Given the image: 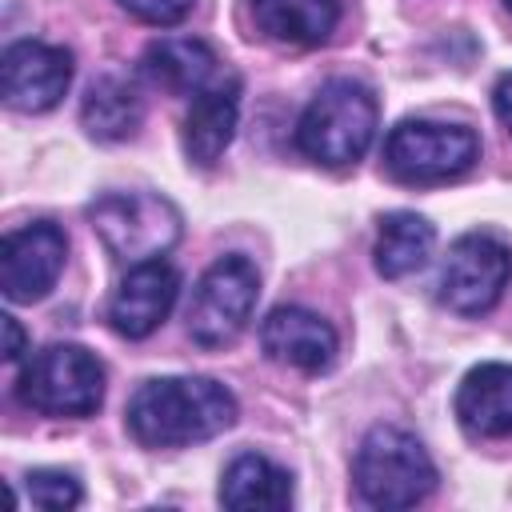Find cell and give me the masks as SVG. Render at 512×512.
<instances>
[{"mask_svg":"<svg viewBox=\"0 0 512 512\" xmlns=\"http://www.w3.org/2000/svg\"><path fill=\"white\" fill-rule=\"evenodd\" d=\"M64 256H68V236L48 220H36V224L8 232L0 240V288H4V296L12 304L44 300L64 272Z\"/></svg>","mask_w":512,"mask_h":512,"instance_id":"30bf717a","label":"cell"},{"mask_svg":"<svg viewBox=\"0 0 512 512\" xmlns=\"http://www.w3.org/2000/svg\"><path fill=\"white\" fill-rule=\"evenodd\" d=\"M504 4H508V12H512V0H504Z\"/></svg>","mask_w":512,"mask_h":512,"instance_id":"cb8c5ba5","label":"cell"},{"mask_svg":"<svg viewBox=\"0 0 512 512\" xmlns=\"http://www.w3.org/2000/svg\"><path fill=\"white\" fill-rule=\"evenodd\" d=\"M376 136V96L360 80H328L296 124V148L324 164L348 168L356 164Z\"/></svg>","mask_w":512,"mask_h":512,"instance_id":"7a4b0ae2","label":"cell"},{"mask_svg":"<svg viewBox=\"0 0 512 512\" xmlns=\"http://www.w3.org/2000/svg\"><path fill=\"white\" fill-rule=\"evenodd\" d=\"M88 224L124 264L160 260L184 232L180 208L160 192H104L88 204Z\"/></svg>","mask_w":512,"mask_h":512,"instance_id":"277c9868","label":"cell"},{"mask_svg":"<svg viewBox=\"0 0 512 512\" xmlns=\"http://www.w3.org/2000/svg\"><path fill=\"white\" fill-rule=\"evenodd\" d=\"M72 84V52L44 40H16L0 56V96L16 112H48Z\"/></svg>","mask_w":512,"mask_h":512,"instance_id":"9c48e42d","label":"cell"},{"mask_svg":"<svg viewBox=\"0 0 512 512\" xmlns=\"http://www.w3.org/2000/svg\"><path fill=\"white\" fill-rule=\"evenodd\" d=\"M116 4L128 16H136L144 24H156V28H172L196 8V0H116Z\"/></svg>","mask_w":512,"mask_h":512,"instance_id":"44dd1931","label":"cell"},{"mask_svg":"<svg viewBox=\"0 0 512 512\" xmlns=\"http://www.w3.org/2000/svg\"><path fill=\"white\" fill-rule=\"evenodd\" d=\"M252 16L272 40L312 48L336 32L340 0H252Z\"/></svg>","mask_w":512,"mask_h":512,"instance_id":"ac0fdd59","label":"cell"},{"mask_svg":"<svg viewBox=\"0 0 512 512\" xmlns=\"http://www.w3.org/2000/svg\"><path fill=\"white\" fill-rule=\"evenodd\" d=\"M480 156V140L464 124L400 120L384 140V164L400 184H440L464 176Z\"/></svg>","mask_w":512,"mask_h":512,"instance_id":"8992f818","label":"cell"},{"mask_svg":"<svg viewBox=\"0 0 512 512\" xmlns=\"http://www.w3.org/2000/svg\"><path fill=\"white\" fill-rule=\"evenodd\" d=\"M260 344L276 364H292V368L312 372V376L328 372L336 364V352H340L336 328L324 316L296 308V304H280L264 316Z\"/></svg>","mask_w":512,"mask_h":512,"instance_id":"7c38bea8","label":"cell"},{"mask_svg":"<svg viewBox=\"0 0 512 512\" xmlns=\"http://www.w3.org/2000/svg\"><path fill=\"white\" fill-rule=\"evenodd\" d=\"M508 280H512V248L488 232H468L452 240L440 264L436 296L460 316H480L500 300Z\"/></svg>","mask_w":512,"mask_h":512,"instance_id":"ba28073f","label":"cell"},{"mask_svg":"<svg viewBox=\"0 0 512 512\" xmlns=\"http://www.w3.org/2000/svg\"><path fill=\"white\" fill-rule=\"evenodd\" d=\"M456 420L484 440L512 436V364L488 360L468 368L456 388Z\"/></svg>","mask_w":512,"mask_h":512,"instance_id":"5bb4252c","label":"cell"},{"mask_svg":"<svg viewBox=\"0 0 512 512\" xmlns=\"http://www.w3.org/2000/svg\"><path fill=\"white\" fill-rule=\"evenodd\" d=\"M176 296H180V272L168 260L132 264L108 300V324L124 340H144L168 320Z\"/></svg>","mask_w":512,"mask_h":512,"instance_id":"8fae6325","label":"cell"},{"mask_svg":"<svg viewBox=\"0 0 512 512\" xmlns=\"http://www.w3.org/2000/svg\"><path fill=\"white\" fill-rule=\"evenodd\" d=\"M432 244H436V228L424 216L388 212L380 220V236H376V272L384 280H404L428 264Z\"/></svg>","mask_w":512,"mask_h":512,"instance_id":"d6986e66","label":"cell"},{"mask_svg":"<svg viewBox=\"0 0 512 512\" xmlns=\"http://www.w3.org/2000/svg\"><path fill=\"white\" fill-rule=\"evenodd\" d=\"M124 416L144 448H188L236 424V396L208 376H160L132 392Z\"/></svg>","mask_w":512,"mask_h":512,"instance_id":"6da1fadb","label":"cell"},{"mask_svg":"<svg viewBox=\"0 0 512 512\" xmlns=\"http://www.w3.org/2000/svg\"><path fill=\"white\" fill-rule=\"evenodd\" d=\"M260 296V272L248 256H220L196 284L192 308H188V332L200 348H224L232 344Z\"/></svg>","mask_w":512,"mask_h":512,"instance_id":"52a82bcc","label":"cell"},{"mask_svg":"<svg viewBox=\"0 0 512 512\" xmlns=\"http://www.w3.org/2000/svg\"><path fill=\"white\" fill-rule=\"evenodd\" d=\"M16 396L44 416H92L104 404V364L80 344H48L20 368Z\"/></svg>","mask_w":512,"mask_h":512,"instance_id":"5b68a950","label":"cell"},{"mask_svg":"<svg viewBox=\"0 0 512 512\" xmlns=\"http://www.w3.org/2000/svg\"><path fill=\"white\" fill-rule=\"evenodd\" d=\"M492 108H496L500 124L512 132V72L496 80V88H492Z\"/></svg>","mask_w":512,"mask_h":512,"instance_id":"603a6c76","label":"cell"},{"mask_svg":"<svg viewBox=\"0 0 512 512\" xmlns=\"http://www.w3.org/2000/svg\"><path fill=\"white\" fill-rule=\"evenodd\" d=\"M352 480L372 508H412L436 488V464L424 444L392 424H376L352 460Z\"/></svg>","mask_w":512,"mask_h":512,"instance_id":"3957f363","label":"cell"},{"mask_svg":"<svg viewBox=\"0 0 512 512\" xmlns=\"http://www.w3.org/2000/svg\"><path fill=\"white\" fill-rule=\"evenodd\" d=\"M28 500L36 508H48V512H64V508H76L80 504V480L72 472H60V468H32L28 472Z\"/></svg>","mask_w":512,"mask_h":512,"instance_id":"ffe728a7","label":"cell"},{"mask_svg":"<svg viewBox=\"0 0 512 512\" xmlns=\"http://www.w3.org/2000/svg\"><path fill=\"white\" fill-rule=\"evenodd\" d=\"M144 120V104L140 92L124 80V76H100L92 80V88L80 100V124L92 140L116 144V140H132L136 128Z\"/></svg>","mask_w":512,"mask_h":512,"instance_id":"e0dca14e","label":"cell"},{"mask_svg":"<svg viewBox=\"0 0 512 512\" xmlns=\"http://www.w3.org/2000/svg\"><path fill=\"white\" fill-rule=\"evenodd\" d=\"M140 72L152 88L172 92V96H196L200 88H208L220 76V60L204 40L192 36H164L156 44H148V52L140 56Z\"/></svg>","mask_w":512,"mask_h":512,"instance_id":"9a60e30c","label":"cell"},{"mask_svg":"<svg viewBox=\"0 0 512 512\" xmlns=\"http://www.w3.org/2000/svg\"><path fill=\"white\" fill-rule=\"evenodd\" d=\"M220 504L236 512H280L292 504V476L268 456L244 452L224 468Z\"/></svg>","mask_w":512,"mask_h":512,"instance_id":"2e32d148","label":"cell"},{"mask_svg":"<svg viewBox=\"0 0 512 512\" xmlns=\"http://www.w3.org/2000/svg\"><path fill=\"white\" fill-rule=\"evenodd\" d=\"M236 120H240V80L228 72L192 96V108L184 116V156L200 168H212L232 144Z\"/></svg>","mask_w":512,"mask_h":512,"instance_id":"4fadbf2b","label":"cell"},{"mask_svg":"<svg viewBox=\"0 0 512 512\" xmlns=\"http://www.w3.org/2000/svg\"><path fill=\"white\" fill-rule=\"evenodd\" d=\"M0 328H4V348H0V352H4L8 364H16V360L24 356V328H20L16 316H8V312L0 316Z\"/></svg>","mask_w":512,"mask_h":512,"instance_id":"7402d4cb","label":"cell"}]
</instances>
